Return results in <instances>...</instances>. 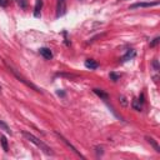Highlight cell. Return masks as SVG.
<instances>
[{
	"instance_id": "cell-16",
	"label": "cell",
	"mask_w": 160,
	"mask_h": 160,
	"mask_svg": "<svg viewBox=\"0 0 160 160\" xmlns=\"http://www.w3.org/2000/svg\"><path fill=\"white\" fill-rule=\"evenodd\" d=\"M110 80H112V81H118L119 79H120V75H118V74H115V72H110Z\"/></svg>"
},
{
	"instance_id": "cell-19",
	"label": "cell",
	"mask_w": 160,
	"mask_h": 160,
	"mask_svg": "<svg viewBox=\"0 0 160 160\" xmlns=\"http://www.w3.org/2000/svg\"><path fill=\"white\" fill-rule=\"evenodd\" d=\"M95 150H96V154L98 155H102V148H95Z\"/></svg>"
},
{
	"instance_id": "cell-18",
	"label": "cell",
	"mask_w": 160,
	"mask_h": 160,
	"mask_svg": "<svg viewBox=\"0 0 160 160\" xmlns=\"http://www.w3.org/2000/svg\"><path fill=\"white\" fill-rule=\"evenodd\" d=\"M152 66H154V69H155L156 71L159 70V62H158V60H156V59H154V60H152Z\"/></svg>"
},
{
	"instance_id": "cell-15",
	"label": "cell",
	"mask_w": 160,
	"mask_h": 160,
	"mask_svg": "<svg viewBox=\"0 0 160 160\" xmlns=\"http://www.w3.org/2000/svg\"><path fill=\"white\" fill-rule=\"evenodd\" d=\"M119 101H120V104L124 106V108H126L129 104H128V100H126V98L124 96V95H121L120 98H119Z\"/></svg>"
},
{
	"instance_id": "cell-1",
	"label": "cell",
	"mask_w": 160,
	"mask_h": 160,
	"mask_svg": "<svg viewBox=\"0 0 160 160\" xmlns=\"http://www.w3.org/2000/svg\"><path fill=\"white\" fill-rule=\"evenodd\" d=\"M22 136L26 139V140H29L30 142H32V144H35L40 150H42L46 155H54V151H52V149L51 148H49L45 142H42L40 139H38L35 135H32V134H30V132H28V131H22Z\"/></svg>"
},
{
	"instance_id": "cell-6",
	"label": "cell",
	"mask_w": 160,
	"mask_h": 160,
	"mask_svg": "<svg viewBox=\"0 0 160 160\" xmlns=\"http://www.w3.org/2000/svg\"><path fill=\"white\" fill-rule=\"evenodd\" d=\"M39 52H40V55H41L44 59H46V60L52 59V52H51V50H50L49 48H41V49H39Z\"/></svg>"
},
{
	"instance_id": "cell-9",
	"label": "cell",
	"mask_w": 160,
	"mask_h": 160,
	"mask_svg": "<svg viewBox=\"0 0 160 160\" xmlns=\"http://www.w3.org/2000/svg\"><path fill=\"white\" fill-rule=\"evenodd\" d=\"M42 8V0H36V4H35V8H34V16L35 18H39L40 16V10Z\"/></svg>"
},
{
	"instance_id": "cell-11",
	"label": "cell",
	"mask_w": 160,
	"mask_h": 160,
	"mask_svg": "<svg viewBox=\"0 0 160 160\" xmlns=\"http://www.w3.org/2000/svg\"><path fill=\"white\" fill-rule=\"evenodd\" d=\"M92 91H94L99 98H101L102 100H108V99H109V95H108L104 90H101V89H94Z\"/></svg>"
},
{
	"instance_id": "cell-20",
	"label": "cell",
	"mask_w": 160,
	"mask_h": 160,
	"mask_svg": "<svg viewBox=\"0 0 160 160\" xmlns=\"http://www.w3.org/2000/svg\"><path fill=\"white\" fill-rule=\"evenodd\" d=\"M8 5V0H0V6H6Z\"/></svg>"
},
{
	"instance_id": "cell-14",
	"label": "cell",
	"mask_w": 160,
	"mask_h": 160,
	"mask_svg": "<svg viewBox=\"0 0 160 160\" xmlns=\"http://www.w3.org/2000/svg\"><path fill=\"white\" fill-rule=\"evenodd\" d=\"M1 145H2V149H4L5 151L9 150V148H8V140H6L5 136H1Z\"/></svg>"
},
{
	"instance_id": "cell-12",
	"label": "cell",
	"mask_w": 160,
	"mask_h": 160,
	"mask_svg": "<svg viewBox=\"0 0 160 160\" xmlns=\"http://www.w3.org/2000/svg\"><path fill=\"white\" fill-rule=\"evenodd\" d=\"M131 106H132V109H134V110H136V111H141V109H142V106H141V102H140L138 99L132 100V102H131Z\"/></svg>"
},
{
	"instance_id": "cell-3",
	"label": "cell",
	"mask_w": 160,
	"mask_h": 160,
	"mask_svg": "<svg viewBox=\"0 0 160 160\" xmlns=\"http://www.w3.org/2000/svg\"><path fill=\"white\" fill-rule=\"evenodd\" d=\"M66 12V0H58V5H56V16L60 18L62 15H65Z\"/></svg>"
},
{
	"instance_id": "cell-7",
	"label": "cell",
	"mask_w": 160,
	"mask_h": 160,
	"mask_svg": "<svg viewBox=\"0 0 160 160\" xmlns=\"http://www.w3.org/2000/svg\"><path fill=\"white\" fill-rule=\"evenodd\" d=\"M145 139H146V141L154 148V150H155L156 152H160V146H159V144L156 142V140H155L154 138H151V136H146Z\"/></svg>"
},
{
	"instance_id": "cell-2",
	"label": "cell",
	"mask_w": 160,
	"mask_h": 160,
	"mask_svg": "<svg viewBox=\"0 0 160 160\" xmlns=\"http://www.w3.org/2000/svg\"><path fill=\"white\" fill-rule=\"evenodd\" d=\"M4 62H5V65L8 66V69H9V70H10V71H11V72H12V74L15 75V78H16V79H19V81H21V82H24V84H25L26 86H29V88H31V89H34L35 91H38V92H41V90H40V89H39L38 86H35V85H34L32 82H30V81H28V80H26V79H25V78H24L22 75H20V74H19V72L16 71V69H15V68H14L12 65H10V64H9L8 61H4Z\"/></svg>"
},
{
	"instance_id": "cell-4",
	"label": "cell",
	"mask_w": 160,
	"mask_h": 160,
	"mask_svg": "<svg viewBox=\"0 0 160 160\" xmlns=\"http://www.w3.org/2000/svg\"><path fill=\"white\" fill-rule=\"evenodd\" d=\"M55 134H56V136H58V138H59V139H60V140H61V141H62V142H64V144H65L68 148H70V149H71V150H72V151H74L76 155H79L80 158H84V156H82V155H81V154H80V152H79V151L75 149V146H72V145H71V144H70V142H69V141H68V140H66V139H65V138H64L61 134H59V132H55Z\"/></svg>"
},
{
	"instance_id": "cell-5",
	"label": "cell",
	"mask_w": 160,
	"mask_h": 160,
	"mask_svg": "<svg viewBox=\"0 0 160 160\" xmlns=\"http://www.w3.org/2000/svg\"><path fill=\"white\" fill-rule=\"evenodd\" d=\"M159 1H152V2H136V4H132L130 6V9H136V8H150V6H155L158 5Z\"/></svg>"
},
{
	"instance_id": "cell-10",
	"label": "cell",
	"mask_w": 160,
	"mask_h": 160,
	"mask_svg": "<svg viewBox=\"0 0 160 160\" xmlns=\"http://www.w3.org/2000/svg\"><path fill=\"white\" fill-rule=\"evenodd\" d=\"M136 55V52H135V50H132V49H129L128 50V52L121 58V60L122 61H128V60H130V59H132L134 56Z\"/></svg>"
},
{
	"instance_id": "cell-17",
	"label": "cell",
	"mask_w": 160,
	"mask_h": 160,
	"mask_svg": "<svg viewBox=\"0 0 160 160\" xmlns=\"http://www.w3.org/2000/svg\"><path fill=\"white\" fill-rule=\"evenodd\" d=\"M159 41H160V38H159V36H156L155 39H152V41L150 42V48H154V46H156V45L159 44Z\"/></svg>"
},
{
	"instance_id": "cell-8",
	"label": "cell",
	"mask_w": 160,
	"mask_h": 160,
	"mask_svg": "<svg viewBox=\"0 0 160 160\" xmlns=\"http://www.w3.org/2000/svg\"><path fill=\"white\" fill-rule=\"evenodd\" d=\"M85 66L88 69H90V70H94V69H98L99 64L92 59H88V60H85Z\"/></svg>"
},
{
	"instance_id": "cell-13",
	"label": "cell",
	"mask_w": 160,
	"mask_h": 160,
	"mask_svg": "<svg viewBox=\"0 0 160 160\" xmlns=\"http://www.w3.org/2000/svg\"><path fill=\"white\" fill-rule=\"evenodd\" d=\"M0 129H2L4 131H6V132H9V134H11V130H10V128L4 122V121H1L0 120Z\"/></svg>"
}]
</instances>
